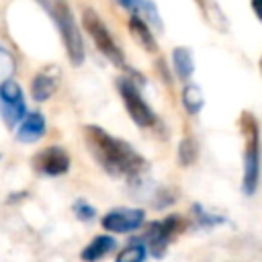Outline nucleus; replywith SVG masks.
<instances>
[{"instance_id": "obj_7", "label": "nucleus", "mask_w": 262, "mask_h": 262, "mask_svg": "<svg viewBox=\"0 0 262 262\" xmlns=\"http://www.w3.org/2000/svg\"><path fill=\"white\" fill-rule=\"evenodd\" d=\"M0 111H2L4 125L10 129H14L18 123H23V119L29 115L23 88L12 78L2 80V84H0Z\"/></svg>"}, {"instance_id": "obj_15", "label": "nucleus", "mask_w": 262, "mask_h": 262, "mask_svg": "<svg viewBox=\"0 0 262 262\" xmlns=\"http://www.w3.org/2000/svg\"><path fill=\"white\" fill-rule=\"evenodd\" d=\"M147 254H149V252H147L145 242L139 239V237H135L133 242H129V244L117 254L115 262H145Z\"/></svg>"}, {"instance_id": "obj_13", "label": "nucleus", "mask_w": 262, "mask_h": 262, "mask_svg": "<svg viewBox=\"0 0 262 262\" xmlns=\"http://www.w3.org/2000/svg\"><path fill=\"white\" fill-rule=\"evenodd\" d=\"M127 25H129V31H131V35L135 37V41H137L145 51H156V49H158V41H156L151 29H149V23H147L145 18H141V14L133 12V14L129 16V23H127Z\"/></svg>"}, {"instance_id": "obj_20", "label": "nucleus", "mask_w": 262, "mask_h": 262, "mask_svg": "<svg viewBox=\"0 0 262 262\" xmlns=\"http://www.w3.org/2000/svg\"><path fill=\"white\" fill-rule=\"evenodd\" d=\"M139 12L143 14V18H145V20H147L151 27H156L158 31L162 29V18H160V12H158V8H156V4H154L151 0H145ZM139 12H137V14H139Z\"/></svg>"}, {"instance_id": "obj_5", "label": "nucleus", "mask_w": 262, "mask_h": 262, "mask_svg": "<svg viewBox=\"0 0 262 262\" xmlns=\"http://www.w3.org/2000/svg\"><path fill=\"white\" fill-rule=\"evenodd\" d=\"M184 229V219L180 215H168L164 219H158V221H151L147 225V231L145 235L141 237L147 246V252L154 256V258H164L166 252H168V246L170 242Z\"/></svg>"}, {"instance_id": "obj_8", "label": "nucleus", "mask_w": 262, "mask_h": 262, "mask_svg": "<svg viewBox=\"0 0 262 262\" xmlns=\"http://www.w3.org/2000/svg\"><path fill=\"white\" fill-rule=\"evenodd\" d=\"M145 221V211L137 207H117L102 215L100 225L111 233H131Z\"/></svg>"}, {"instance_id": "obj_14", "label": "nucleus", "mask_w": 262, "mask_h": 262, "mask_svg": "<svg viewBox=\"0 0 262 262\" xmlns=\"http://www.w3.org/2000/svg\"><path fill=\"white\" fill-rule=\"evenodd\" d=\"M172 68L182 82H190V76L194 72V59L188 47H176L172 51Z\"/></svg>"}, {"instance_id": "obj_22", "label": "nucleus", "mask_w": 262, "mask_h": 262, "mask_svg": "<svg viewBox=\"0 0 262 262\" xmlns=\"http://www.w3.org/2000/svg\"><path fill=\"white\" fill-rule=\"evenodd\" d=\"M117 2L133 14V12H139V10H141V6H143V2H145V0H117Z\"/></svg>"}, {"instance_id": "obj_19", "label": "nucleus", "mask_w": 262, "mask_h": 262, "mask_svg": "<svg viewBox=\"0 0 262 262\" xmlns=\"http://www.w3.org/2000/svg\"><path fill=\"white\" fill-rule=\"evenodd\" d=\"M72 211H74L76 219H80V221H92V219H96V209L88 201H84V199L74 201Z\"/></svg>"}, {"instance_id": "obj_2", "label": "nucleus", "mask_w": 262, "mask_h": 262, "mask_svg": "<svg viewBox=\"0 0 262 262\" xmlns=\"http://www.w3.org/2000/svg\"><path fill=\"white\" fill-rule=\"evenodd\" d=\"M239 129L244 137V154H242V192L246 196L256 194L260 184L262 170V139L260 125L252 113H242Z\"/></svg>"}, {"instance_id": "obj_12", "label": "nucleus", "mask_w": 262, "mask_h": 262, "mask_svg": "<svg viewBox=\"0 0 262 262\" xmlns=\"http://www.w3.org/2000/svg\"><path fill=\"white\" fill-rule=\"evenodd\" d=\"M117 248V239L108 233H100L96 237H92L80 252V258L84 262H98L102 260L106 254H111L113 250Z\"/></svg>"}, {"instance_id": "obj_16", "label": "nucleus", "mask_w": 262, "mask_h": 262, "mask_svg": "<svg viewBox=\"0 0 262 262\" xmlns=\"http://www.w3.org/2000/svg\"><path fill=\"white\" fill-rule=\"evenodd\" d=\"M182 104L184 108L188 111V115H199L203 104H205V98H203V92L196 84H190L186 82L184 88H182Z\"/></svg>"}, {"instance_id": "obj_25", "label": "nucleus", "mask_w": 262, "mask_h": 262, "mask_svg": "<svg viewBox=\"0 0 262 262\" xmlns=\"http://www.w3.org/2000/svg\"><path fill=\"white\" fill-rule=\"evenodd\" d=\"M260 74H262V57H260Z\"/></svg>"}, {"instance_id": "obj_3", "label": "nucleus", "mask_w": 262, "mask_h": 262, "mask_svg": "<svg viewBox=\"0 0 262 262\" xmlns=\"http://www.w3.org/2000/svg\"><path fill=\"white\" fill-rule=\"evenodd\" d=\"M37 2L43 4V8L49 12L51 20L55 23L70 63L74 68H80L84 63L86 51H84V39H82L80 27L74 18V12H72L70 4L66 0H37Z\"/></svg>"}, {"instance_id": "obj_6", "label": "nucleus", "mask_w": 262, "mask_h": 262, "mask_svg": "<svg viewBox=\"0 0 262 262\" xmlns=\"http://www.w3.org/2000/svg\"><path fill=\"white\" fill-rule=\"evenodd\" d=\"M117 90L121 94V100L131 117V121L141 127V129H147V127H154L156 125V113L154 108L143 100V94L139 90V86L133 82V78H119L117 82Z\"/></svg>"}, {"instance_id": "obj_11", "label": "nucleus", "mask_w": 262, "mask_h": 262, "mask_svg": "<svg viewBox=\"0 0 262 262\" xmlns=\"http://www.w3.org/2000/svg\"><path fill=\"white\" fill-rule=\"evenodd\" d=\"M45 117L39 111L29 113L23 123L16 127V139L23 143H37L43 135H45Z\"/></svg>"}, {"instance_id": "obj_4", "label": "nucleus", "mask_w": 262, "mask_h": 262, "mask_svg": "<svg viewBox=\"0 0 262 262\" xmlns=\"http://www.w3.org/2000/svg\"><path fill=\"white\" fill-rule=\"evenodd\" d=\"M82 25H84L86 33L90 35V39L94 41L96 49H98L113 66H117V68H121V70H129L121 47H119L117 41L113 39V35H111V31H108L106 23L98 16V12H94L92 8H84V12H82Z\"/></svg>"}, {"instance_id": "obj_9", "label": "nucleus", "mask_w": 262, "mask_h": 262, "mask_svg": "<svg viewBox=\"0 0 262 262\" xmlns=\"http://www.w3.org/2000/svg\"><path fill=\"white\" fill-rule=\"evenodd\" d=\"M33 168L43 176H63L70 170V154L61 145H49L33 158Z\"/></svg>"}, {"instance_id": "obj_1", "label": "nucleus", "mask_w": 262, "mask_h": 262, "mask_svg": "<svg viewBox=\"0 0 262 262\" xmlns=\"http://www.w3.org/2000/svg\"><path fill=\"white\" fill-rule=\"evenodd\" d=\"M84 141L94 162L113 178L135 180L147 168L145 158L131 143L111 135L106 129L98 125L84 127Z\"/></svg>"}, {"instance_id": "obj_10", "label": "nucleus", "mask_w": 262, "mask_h": 262, "mask_svg": "<svg viewBox=\"0 0 262 262\" xmlns=\"http://www.w3.org/2000/svg\"><path fill=\"white\" fill-rule=\"evenodd\" d=\"M57 84H59V72L55 68H45L33 76L31 94L37 102H45L47 98L53 96V92L57 90Z\"/></svg>"}, {"instance_id": "obj_17", "label": "nucleus", "mask_w": 262, "mask_h": 262, "mask_svg": "<svg viewBox=\"0 0 262 262\" xmlns=\"http://www.w3.org/2000/svg\"><path fill=\"white\" fill-rule=\"evenodd\" d=\"M192 213H194L196 223H199L201 227H217V225H223V223L227 221L223 215L211 213V211H207V209H205L203 205H199V203L192 205Z\"/></svg>"}, {"instance_id": "obj_23", "label": "nucleus", "mask_w": 262, "mask_h": 262, "mask_svg": "<svg viewBox=\"0 0 262 262\" xmlns=\"http://www.w3.org/2000/svg\"><path fill=\"white\" fill-rule=\"evenodd\" d=\"M250 4H252V10H254L256 18L262 23V0H250Z\"/></svg>"}, {"instance_id": "obj_21", "label": "nucleus", "mask_w": 262, "mask_h": 262, "mask_svg": "<svg viewBox=\"0 0 262 262\" xmlns=\"http://www.w3.org/2000/svg\"><path fill=\"white\" fill-rule=\"evenodd\" d=\"M174 201H176V194L170 192V188H164V190L158 192V199L154 201V205H156V209H162V207H168Z\"/></svg>"}, {"instance_id": "obj_24", "label": "nucleus", "mask_w": 262, "mask_h": 262, "mask_svg": "<svg viewBox=\"0 0 262 262\" xmlns=\"http://www.w3.org/2000/svg\"><path fill=\"white\" fill-rule=\"evenodd\" d=\"M199 6H201V10L205 12V14H209V10H207V0H194Z\"/></svg>"}, {"instance_id": "obj_18", "label": "nucleus", "mask_w": 262, "mask_h": 262, "mask_svg": "<svg viewBox=\"0 0 262 262\" xmlns=\"http://www.w3.org/2000/svg\"><path fill=\"white\" fill-rule=\"evenodd\" d=\"M196 154H199V149H196V141H194L192 137H184V139L178 143V162H180V166H190V164H194Z\"/></svg>"}]
</instances>
